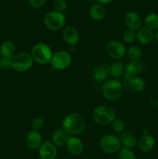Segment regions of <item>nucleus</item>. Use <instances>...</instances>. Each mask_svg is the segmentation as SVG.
Wrapping results in <instances>:
<instances>
[{"label": "nucleus", "instance_id": "obj_1", "mask_svg": "<svg viewBox=\"0 0 158 159\" xmlns=\"http://www.w3.org/2000/svg\"><path fill=\"white\" fill-rule=\"evenodd\" d=\"M61 128L69 136H76L81 134L86 128V120L79 113H71L64 117Z\"/></svg>", "mask_w": 158, "mask_h": 159}, {"label": "nucleus", "instance_id": "obj_2", "mask_svg": "<svg viewBox=\"0 0 158 159\" xmlns=\"http://www.w3.org/2000/svg\"><path fill=\"white\" fill-rule=\"evenodd\" d=\"M91 118L98 125H109L116 118V113L109 106L100 105L93 110Z\"/></svg>", "mask_w": 158, "mask_h": 159}, {"label": "nucleus", "instance_id": "obj_3", "mask_svg": "<svg viewBox=\"0 0 158 159\" xmlns=\"http://www.w3.org/2000/svg\"><path fill=\"white\" fill-rule=\"evenodd\" d=\"M54 53L50 47L44 42H38L33 46L30 54L33 61L38 65H45L50 63Z\"/></svg>", "mask_w": 158, "mask_h": 159}, {"label": "nucleus", "instance_id": "obj_4", "mask_svg": "<svg viewBox=\"0 0 158 159\" xmlns=\"http://www.w3.org/2000/svg\"><path fill=\"white\" fill-rule=\"evenodd\" d=\"M102 93L104 97L110 102L118 100L123 93L122 82L116 79H108L102 85Z\"/></svg>", "mask_w": 158, "mask_h": 159}, {"label": "nucleus", "instance_id": "obj_5", "mask_svg": "<svg viewBox=\"0 0 158 159\" xmlns=\"http://www.w3.org/2000/svg\"><path fill=\"white\" fill-rule=\"evenodd\" d=\"M66 17L63 12L51 11L43 17V24L45 27L50 31H58L64 28Z\"/></svg>", "mask_w": 158, "mask_h": 159}, {"label": "nucleus", "instance_id": "obj_6", "mask_svg": "<svg viewBox=\"0 0 158 159\" xmlns=\"http://www.w3.org/2000/svg\"><path fill=\"white\" fill-rule=\"evenodd\" d=\"M33 63L30 53L20 52L11 59V68L18 72H25L32 68Z\"/></svg>", "mask_w": 158, "mask_h": 159}, {"label": "nucleus", "instance_id": "obj_7", "mask_svg": "<svg viewBox=\"0 0 158 159\" xmlns=\"http://www.w3.org/2000/svg\"><path fill=\"white\" fill-rule=\"evenodd\" d=\"M122 147V144L119 138L115 134H105L100 138L99 148L101 150L108 155H114L118 153Z\"/></svg>", "mask_w": 158, "mask_h": 159}, {"label": "nucleus", "instance_id": "obj_8", "mask_svg": "<svg viewBox=\"0 0 158 159\" xmlns=\"http://www.w3.org/2000/svg\"><path fill=\"white\" fill-rule=\"evenodd\" d=\"M72 63V56L68 51L60 50L53 54L50 65L54 69L63 71L71 66Z\"/></svg>", "mask_w": 158, "mask_h": 159}, {"label": "nucleus", "instance_id": "obj_9", "mask_svg": "<svg viewBox=\"0 0 158 159\" xmlns=\"http://www.w3.org/2000/svg\"><path fill=\"white\" fill-rule=\"evenodd\" d=\"M126 49L122 42L117 40H110L105 46V51L109 57L114 61H120L125 56Z\"/></svg>", "mask_w": 158, "mask_h": 159}, {"label": "nucleus", "instance_id": "obj_10", "mask_svg": "<svg viewBox=\"0 0 158 159\" xmlns=\"http://www.w3.org/2000/svg\"><path fill=\"white\" fill-rule=\"evenodd\" d=\"M40 159H56L57 148L51 141H43L38 148Z\"/></svg>", "mask_w": 158, "mask_h": 159}, {"label": "nucleus", "instance_id": "obj_11", "mask_svg": "<svg viewBox=\"0 0 158 159\" xmlns=\"http://www.w3.org/2000/svg\"><path fill=\"white\" fill-rule=\"evenodd\" d=\"M123 21L127 29L131 30L136 31L143 26V21L139 14L136 12H128L124 16Z\"/></svg>", "mask_w": 158, "mask_h": 159}, {"label": "nucleus", "instance_id": "obj_12", "mask_svg": "<svg viewBox=\"0 0 158 159\" xmlns=\"http://www.w3.org/2000/svg\"><path fill=\"white\" fill-rule=\"evenodd\" d=\"M68 152L74 156H79L83 153L85 145L81 140L76 136H70L66 144Z\"/></svg>", "mask_w": 158, "mask_h": 159}, {"label": "nucleus", "instance_id": "obj_13", "mask_svg": "<svg viewBox=\"0 0 158 159\" xmlns=\"http://www.w3.org/2000/svg\"><path fill=\"white\" fill-rule=\"evenodd\" d=\"M62 37L67 44L75 46L80 41V34L75 27L71 26H65L62 31Z\"/></svg>", "mask_w": 158, "mask_h": 159}, {"label": "nucleus", "instance_id": "obj_14", "mask_svg": "<svg viewBox=\"0 0 158 159\" xmlns=\"http://www.w3.org/2000/svg\"><path fill=\"white\" fill-rule=\"evenodd\" d=\"M144 64L141 60L130 61L125 65V77L126 80H129L131 78L138 76L144 71Z\"/></svg>", "mask_w": 158, "mask_h": 159}, {"label": "nucleus", "instance_id": "obj_15", "mask_svg": "<svg viewBox=\"0 0 158 159\" xmlns=\"http://www.w3.org/2000/svg\"><path fill=\"white\" fill-rule=\"evenodd\" d=\"M109 68L110 65L107 63L101 64L96 66L92 71L93 79L97 82L104 83L105 81L108 80L110 76Z\"/></svg>", "mask_w": 158, "mask_h": 159}, {"label": "nucleus", "instance_id": "obj_16", "mask_svg": "<svg viewBox=\"0 0 158 159\" xmlns=\"http://www.w3.org/2000/svg\"><path fill=\"white\" fill-rule=\"evenodd\" d=\"M43 142V138L40 131L30 130L26 134V143L28 147L32 150H38Z\"/></svg>", "mask_w": 158, "mask_h": 159}, {"label": "nucleus", "instance_id": "obj_17", "mask_svg": "<svg viewBox=\"0 0 158 159\" xmlns=\"http://www.w3.org/2000/svg\"><path fill=\"white\" fill-rule=\"evenodd\" d=\"M156 141L150 134H143L137 141V147L140 152L143 153L150 152L155 147Z\"/></svg>", "mask_w": 158, "mask_h": 159}, {"label": "nucleus", "instance_id": "obj_18", "mask_svg": "<svg viewBox=\"0 0 158 159\" xmlns=\"http://www.w3.org/2000/svg\"><path fill=\"white\" fill-rule=\"evenodd\" d=\"M136 40L139 43L147 45L154 40V32L146 26H142L136 32Z\"/></svg>", "mask_w": 158, "mask_h": 159}, {"label": "nucleus", "instance_id": "obj_19", "mask_svg": "<svg viewBox=\"0 0 158 159\" xmlns=\"http://www.w3.org/2000/svg\"><path fill=\"white\" fill-rule=\"evenodd\" d=\"M16 54V46L12 40H5L0 45V55L11 60Z\"/></svg>", "mask_w": 158, "mask_h": 159}, {"label": "nucleus", "instance_id": "obj_20", "mask_svg": "<svg viewBox=\"0 0 158 159\" xmlns=\"http://www.w3.org/2000/svg\"><path fill=\"white\" fill-rule=\"evenodd\" d=\"M69 135L60 127L54 130L51 135V142L57 148L63 147L66 145L69 138Z\"/></svg>", "mask_w": 158, "mask_h": 159}, {"label": "nucleus", "instance_id": "obj_21", "mask_svg": "<svg viewBox=\"0 0 158 159\" xmlns=\"http://www.w3.org/2000/svg\"><path fill=\"white\" fill-rule=\"evenodd\" d=\"M89 16L94 21H102L105 16V9L103 5L100 3H94L90 7Z\"/></svg>", "mask_w": 158, "mask_h": 159}, {"label": "nucleus", "instance_id": "obj_22", "mask_svg": "<svg viewBox=\"0 0 158 159\" xmlns=\"http://www.w3.org/2000/svg\"><path fill=\"white\" fill-rule=\"evenodd\" d=\"M119 140L121 141L122 147L127 148L133 149L136 146H137V141L136 137L129 132H122L119 134Z\"/></svg>", "mask_w": 158, "mask_h": 159}, {"label": "nucleus", "instance_id": "obj_23", "mask_svg": "<svg viewBox=\"0 0 158 159\" xmlns=\"http://www.w3.org/2000/svg\"><path fill=\"white\" fill-rule=\"evenodd\" d=\"M125 72V65L120 61H116L110 65L109 74L112 79H119Z\"/></svg>", "mask_w": 158, "mask_h": 159}, {"label": "nucleus", "instance_id": "obj_24", "mask_svg": "<svg viewBox=\"0 0 158 159\" xmlns=\"http://www.w3.org/2000/svg\"><path fill=\"white\" fill-rule=\"evenodd\" d=\"M128 83L130 89L133 93H142L145 89V82L142 78L139 77V76H135V77L131 78L129 80H128Z\"/></svg>", "mask_w": 158, "mask_h": 159}, {"label": "nucleus", "instance_id": "obj_25", "mask_svg": "<svg viewBox=\"0 0 158 159\" xmlns=\"http://www.w3.org/2000/svg\"><path fill=\"white\" fill-rule=\"evenodd\" d=\"M143 51L138 46H130L126 49L125 56L129 59V61H139L143 57Z\"/></svg>", "mask_w": 158, "mask_h": 159}, {"label": "nucleus", "instance_id": "obj_26", "mask_svg": "<svg viewBox=\"0 0 158 159\" xmlns=\"http://www.w3.org/2000/svg\"><path fill=\"white\" fill-rule=\"evenodd\" d=\"M144 24L146 27L151 30L156 31L158 30V15L155 13H150L144 19Z\"/></svg>", "mask_w": 158, "mask_h": 159}, {"label": "nucleus", "instance_id": "obj_27", "mask_svg": "<svg viewBox=\"0 0 158 159\" xmlns=\"http://www.w3.org/2000/svg\"><path fill=\"white\" fill-rule=\"evenodd\" d=\"M110 125H111V127L113 131L117 134H121L125 131V127H126L125 121L122 120L120 118L117 117L112 121V123Z\"/></svg>", "mask_w": 158, "mask_h": 159}, {"label": "nucleus", "instance_id": "obj_28", "mask_svg": "<svg viewBox=\"0 0 158 159\" xmlns=\"http://www.w3.org/2000/svg\"><path fill=\"white\" fill-rule=\"evenodd\" d=\"M118 155L119 159H136V155L133 152V149L127 148L122 146L118 152Z\"/></svg>", "mask_w": 158, "mask_h": 159}, {"label": "nucleus", "instance_id": "obj_29", "mask_svg": "<svg viewBox=\"0 0 158 159\" xmlns=\"http://www.w3.org/2000/svg\"><path fill=\"white\" fill-rule=\"evenodd\" d=\"M122 40L126 43H133L136 40V34L135 31L131 30H125L122 34Z\"/></svg>", "mask_w": 158, "mask_h": 159}, {"label": "nucleus", "instance_id": "obj_30", "mask_svg": "<svg viewBox=\"0 0 158 159\" xmlns=\"http://www.w3.org/2000/svg\"><path fill=\"white\" fill-rule=\"evenodd\" d=\"M44 127V120L41 117H35L33 119L31 122V127L32 130L40 131Z\"/></svg>", "mask_w": 158, "mask_h": 159}, {"label": "nucleus", "instance_id": "obj_31", "mask_svg": "<svg viewBox=\"0 0 158 159\" xmlns=\"http://www.w3.org/2000/svg\"><path fill=\"white\" fill-rule=\"evenodd\" d=\"M53 7L54 11L63 12L67 9V2L65 0H55L53 3Z\"/></svg>", "mask_w": 158, "mask_h": 159}, {"label": "nucleus", "instance_id": "obj_32", "mask_svg": "<svg viewBox=\"0 0 158 159\" xmlns=\"http://www.w3.org/2000/svg\"><path fill=\"white\" fill-rule=\"evenodd\" d=\"M29 4L34 9H40L43 7L46 3V0H28Z\"/></svg>", "mask_w": 158, "mask_h": 159}, {"label": "nucleus", "instance_id": "obj_33", "mask_svg": "<svg viewBox=\"0 0 158 159\" xmlns=\"http://www.w3.org/2000/svg\"><path fill=\"white\" fill-rule=\"evenodd\" d=\"M0 68L4 70H8L11 68V60L0 57Z\"/></svg>", "mask_w": 158, "mask_h": 159}, {"label": "nucleus", "instance_id": "obj_34", "mask_svg": "<svg viewBox=\"0 0 158 159\" xmlns=\"http://www.w3.org/2000/svg\"><path fill=\"white\" fill-rule=\"evenodd\" d=\"M96 1H98V2L100 3V4L102 5H106L112 3V2H114L115 0H96Z\"/></svg>", "mask_w": 158, "mask_h": 159}, {"label": "nucleus", "instance_id": "obj_35", "mask_svg": "<svg viewBox=\"0 0 158 159\" xmlns=\"http://www.w3.org/2000/svg\"><path fill=\"white\" fill-rule=\"evenodd\" d=\"M154 40L156 42H158V30L154 32Z\"/></svg>", "mask_w": 158, "mask_h": 159}, {"label": "nucleus", "instance_id": "obj_36", "mask_svg": "<svg viewBox=\"0 0 158 159\" xmlns=\"http://www.w3.org/2000/svg\"><path fill=\"white\" fill-rule=\"evenodd\" d=\"M156 107H157V109H158V98H157V99H156Z\"/></svg>", "mask_w": 158, "mask_h": 159}, {"label": "nucleus", "instance_id": "obj_37", "mask_svg": "<svg viewBox=\"0 0 158 159\" xmlns=\"http://www.w3.org/2000/svg\"><path fill=\"white\" fill-rule=\"evenodd\" d=\"M39 159H40V158H39Z\"/></svg>", "mask_w": 158, "mask_h": 159}]
</instances>
